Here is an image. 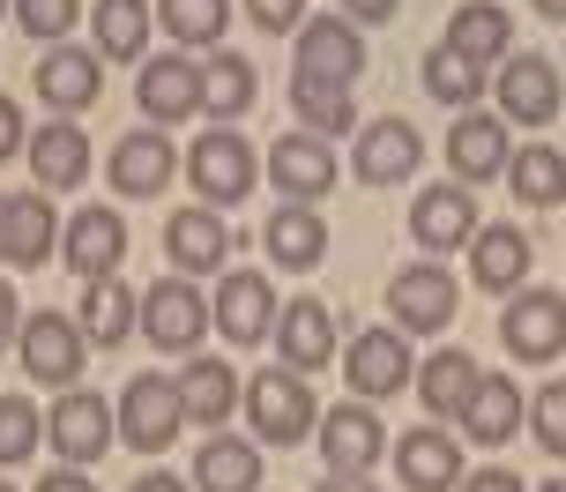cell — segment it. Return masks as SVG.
Returning a JSON list of instances; mask_svg holds the SVG:
<instances>
[{
  "label": "cell",
  "mask_w": 566,
  "mask_h": 492,
  "mask_svg": "<svg viewBox=\"0 0 566 492\" xmlns=\"http://www.w3.org/2000/svg\"><path fill=\"white\" fill-rule=\"evenodd\" d=\"M440 45H454L462 60L492 67V60L514 53V15L500 8V0H470V8H454V15H448V38H440Z\"/></svg>",
  "instance_id": "30"
},
{
  "label": "cell",
  "mask_w": 566,
  "mask_h": 492,
  "mask_svg": "<svg viewBox=\"0 0 566 492\" xmlns=\"http://www.w3.org/2000/svg\"><path fill=\"white\" fill-rule=\"evenodd\" d=\"M171 172H179V149H171L165 127H127V135L113 143V165H105L113 195H127V202H149V195H165Z\"/></svg>",
  "instance_id": "15"
},
{
  "label": "cell",
  "mask_w": 566,
  "mask_h": 492,
  "mask_svg": "<svg viewBox=\"0 0 566 492\" xmlns=\"http://www.w3.org/2000/svg\"><path fill=\"white\" fill-rule=\"evenodd\" d=\"M187 426V396H179V374H135L119 388V440L135 456H165Z\"/></svg>",
  "instance_id": "3"
},
{
  "label": "cell",
  "mask_w": 566,
  "mask_h": 492,
  "mask_svg": "<svg viewBox=\"0 0 566 492\" xmlns=\"http://www.w3.org/2000/svg\"><path fill=\"white\" fill-rule=\"evenodd\" d=\"M247 418H254L261 448H298L306 433H321L313 388H306V374H291V366H261V374L247 380Z\"/></svg>",
  "instance_id": "1"
},
{
  "label": "cell",
  "mask_w": 566,
  "mask_h": 492,
  "mask_svg": "<svg viewBox=\"0 0 566 492\" xmlns=\"http://www.w3.org/2000/svg\"><path fill=\"white\" fill-rule=\"evenodd\" d=\"M313 492H380L373 478H350V470H328V485H313Z\"/></svg>",
  "instance_id": "51"
},
{
  "label": "cell",
  "mask_w": 566,
  "mask_h": 492,
  "mask_svg": "<svg viewBox=\"0 0 566 492\" xmlns=\"http://www.w3.org/2000/svg\"><path fill=\"white\" fill-rule=\"evenodd\" d=\"M343 380L358 404H388L402 388H418V358H410V336L402 328H358L343 344Z\"/></svg>",
  "instance_id": "4"
},
{
  "label": "cell",
  "mask_w": 566,
  "mask_h": 492,
  "mask_svg": "<svg viewBox=\"0 0 566 492\" xmlns=\"http://www.w3.org/2000/svg\"><path fill=\"white\" fill-rule=\"evenodd\" d=\"M187 179H195V195L209 209L254 202V143H247L239 127H209V135H195V149H187Z\"/></svg>",
  "instance_id": "5"
},
{
  "label": "cell",
  "mask_w": 566,
  "mask_h": 492,
  "mask_svg": "<svg viewBox=\"0 0 566 492\" xmlns=\"http://www.w3.org/2000/svg\"><path fill=\"white\" fill-rule=\"evenodd\" d=\"M396 8H402V0H343L350 23H396Z\"/></svg>",
  "instance_id": "49"
},
{
  "label": "cell",
  "mask_w": 566,
  "mask_h": 492,
  "mask_svg": "<svg viewBox=\"0 0 566 492\" xmlns=\"http://www.w3.org/2000/svg\"><path fill=\"white\" fill-rule=\"evenodd\" d=\"M30 172H38V187L45 195H60V187H83L90 179V135L75 127V119H53V127H30Z\"/></svg>",
  "instance_id": "28"
},
{
  "label": "cell",
  "mask_w": 566,
  "mask_h": 492,
  "mask_svg": "<svg viewBox=\"0 0 566 492\" xmlns=\"http://www.w3.org/2000/svg\"><path fill=\"white\" fill-rule=\"evenodd\" d=\"M396 478L410 492H454L462 485V448H454V433L448 426H410V433L396 440Z\"/></svg>",
  "instance_id": "23"
},
{
  "label": "cell",
  "mask_w": 566,
  "mask_h": 492,
  "mask_svg": "<svg viewBox=\"0 0 566 492\" xmlns=\"http://www.w3.org/2000/svg\"><path fill=\"white\" fill-rule=\"evenodd\" d=\"M135 105L149 127H179L201 113V67L187 53H149L135 67Z\"/></svg>",
  "instance_id": "14"
},
{
  "label": "cell",
  "mask_w": 566,
  "mask_h": 492,
  "mask_svg": "<svg viewBox=\"0 0 566 492\" xmlns=\"http://www.w3.org/2000/svg\"><path fill=\"white\" fill-rule=\"evenodd\" d=\"M231 247L239 239L224 232V209H209V202H195V209H171L165 217V254H171V276H224L231 269Z\"/></svg>",
  "instance_id": "10"
},
{
  "label": "cell",
  "mask_w": 566,
  "mask_h": 492,
  "mask_svg": "<svg viewBox=\"0 0 566 492\" xmlns=\"http://www.w3.org/2000/svg\"><path fill=\"white\" fill-rule=\"evenodd\" d=\"M492 97H500V119H507V127H552L566 90H559V67H552L544 53H507Z\"/></svg>",
  "instance_id": "13"
},
{
  "label": "cell",
  "mask_w": 566,
  "mask_h": 492,
  "mask_svg": "<svg viewBox=\"0 0 566 492\" xmlns=\"http://www.w3.org/2000/svg\"><path fill=\"white\" fill-rule=\"evenodd\" d=\"M530 261H537V247H530L522 224H492V232L470 239V284L492 291V299H514L530 284Z\"/></svg>",
  "instance_id": "24"
},
{
  "label": "cell",
  "mask_w": 566,
  "mask_h": 492,
  "mask_svg": "<svg viewBox=\"0 0 566 492\" xmlns=\"http://www.w3.org/2000/svg\"><path fill=\"white\" fill-rule=\"evenodd\" d=\"M127 217H119L113 202H90L67 217V232H60V261L75 269V284H105V276H119V261H127Z\"/></svg>",
  "instance_id": "7"
},
{
  "label": "cell",
  "mask_w": 566,
  "mask_h": 492,
  "mask_svg": "<svg viewBox=\"0 0 566 492\" xmlns=\"http://www.w3.org/2000/svg\"><path fill=\"white\" fill-rule=\"evenodd\" d=\"M75 321H83V336L97 350H119L127 336L142 328V299L119 276H105V284H83V306H75Z\"/></svg>",
  "instance_id": "32"
},
{
  "label": "cell",
  "mask_w": 566,
  "mask_h": 492,
  "mask_svg": "<svg viewBox=\"0 0 566 492\" xmlns=\"http://www.w3.org/2000/svg\"><path fill=\"white\" fill-rule=\"evenodd\" d=\"M0 15H15V0H0Z\"/></svg>",
  "instance_id": "54"
},
{
  "label": "cell",
  "mask_w": 566,
  "mask_h": 492,
  "mask_svg": "<svg viewBox=\"0 0 566 492\" xmlns=\"http://www.w3.org/2000/svg\"><path fill=\"white\" fill-rule=\"evenodd\" d=\"M424 165V135L410 127V119H373V127H358V149H350V172L366 179V187H402V179Z\"/></svg>",
  "instance_id": "17"
},
{
  "label": "cell",
  "mask_w": 566,
  "mask_h": 492,
  "mask_svg": "<svg viewBox=\"0 0 566 492\" xmlns=\"http://www.w3.org/2000/svg\"><path fill=\"white\" fill-rule=\"evenodd\" d=\"M83 321H67V314H30L23 321V336H15V358H23V374L30 380H45V388H75V374H83Z\"/></svg>",
  "instance_id": "12"
},
{
  "label": "cell",
  "mask_w": 566,
  "mask_h": 492,
  "mask_svg": "<svg viewBox=\"0 0 566 492\" xmlns=\"http://www.w3.org/2000/svg\"><path fill=\"white\" fill-rule=\"evenodd\" d=\"M127 492H195V478H171V470H149V478H135Z\"/></svg>",
  "instance_id": "50"
},
{
  "label": "cell",
  "mask_w": 566,
  "mask_h": 492,
  "mask_svg": "<svg viewBox=\"0 0 566 492\" xmlns=\"http://www.w3.org/2000/svg\"><path fill=\"white\" fill-rule=\"evenodd\" d=\"M38 492H97L83 478V463H60V470H45V478H38Z\"/></svg>",
  "instance_id": "47"
},
{
  "label": "cell",
  "mask_w": 566,
  "mask_h": 492,
  "mask_svg": "<svg viewBox=\"0 0 566 492\" xmlns=\"http://www.w3.org/2000/svg\"><path fill=\"white\" fill-rule=\"evenodd\" d=\"M448 165L462 187H492V179H507L514 165V135H507V119H492V113H470L448 127Z\"/></svg>",
  "instance_id": "16"
},
{
  "label": "cell",
  "mask_w": 566,
  "mask_h": 492,
  "mask_svg": "<svg viewBox=\"0 0 566 492\" xmlns=\"http://www.w3.org/2000/svg\"><path fill=\"white\" fill-rule=\"evenodd\" d=\"M507 187L530 209H559L566 202V157L552 143H522V149H514V165H507Z\"/></svg>",
  "instance_id": "38"
},
{
  "label": "cell",
  "mask_w": 566,
  "mask_h": 492,
  "mask_svg": "<svg viewBox=\"0 0 566 492\" xmlns=\"http://www.w3.org/2000/svg\"><path fill=\"white\" fill-rule=\"evenodd\" d=\"M530 8H537L544 23H566V0H530Z\"/></svg>",
  "instance_id": "52"
},
{
  "label": "cell",
  "mask_w": 566,
  "mask_h": 492,
  "mask_svg": "<svg viewBox=\"0 0 566 492\" xmlns=\"http://www.w3.org/2000/svg\"><path fill=\"white\" fill-rule=\"evenodd\" d=\"M343 350L336 336V306H321V299H291L276 314V358L291 366V374H306V366H328Z\"/></svg>",
  "instance_id": "25"
},
{
  "label": "cell",
  "mask_w": 566,
  "mask_h": 492,
  "mask_svg": "<svg viewBox=\"0 0 566 492\" xmlns=\"http://www.w3.org/2000/svg\"><path fill=\"white\" fill-rule=\"evenodd\" d=\"M336 149H328V135H313V127H298V135H283V143H269V187H276L283 202H321V195H336Z\"/></svg>",
  "instance_id": "9"
},
{
  "label": "cell",
  "mask_w": 566,
  "mask_h": 492,
  "mask_svg": "<svg viewBox=\"0 0 566 492\" xmlns=\"http://www.w3.org/2000/svg\"><path fill=\"white\" fill-rule=\"evenodd\" d=\"M60 209L45 187H30V195H8V247H0V261H15V269H45V261L60 254Z\"/></svg>",
  "instance_id": "26"
},
{
  "label": "cell",
  "mask_w": 566,
  "mask_h": 492,
  "mask_svg": "<svg viewBox=\"0 0 566 492\" xmlns=\"http://www.w3.org/2000/svg\"><path fill=\"white\" fill-rule=\"evenodd\" d=\"M75 15H83V0H15V30L38 45H60L75 30Z\"/></svg>",
  "instance_id": "42"
},
{
  "label": "cell",
  "mask_w": 566,
  "mask_h": 492,
  "mask_svg": "<svg viewBox=\"0 0 566 492\" xmlns=\"http://www.w3.org/2000/svg\"><path fill=\"white\" fill-rule=\"evenodd\" d=\"M454 492H530V485H522L514 470H478V478H462Z\"/></svg>",
  "instance_id": "48"
},
{
  "label": "cell",
  "mask_w": 566,
  "mask_h": 492,
  "mask_svg": "<svg viewBox=\"0 0 566 492\" xmlns=\"http://www.w3.org/2000/svg\"><path fill=\"white\" fill-rule=\"evenodd\" d=\"M388 314H396L402 336H440L454 314H462V284H454L448 261H410V269H396L388 276Z\"/></svg>",
  "instance_id": "2"
},
{
  "label": "cell",
  "mask_w": 566,
  "mask_h": 492,
  "mask_svg": "<svg viewBox=\"0 0 566 492\" xmlns=\"http://www.w3.org/2000/svg\"><path fill=\"white\" fill-rule=\"evenodd\" d=\"M298 75H313V83H358L366 75V38H358V23L350 15H313L306 30H298Z\"/></svg>",
  "instance_id": "18"
},
{
  "label": "cell",
  "mask_w": 566,
  "mask_h": 492,
  "mask_svg": "<svg viewBox=\"0 0 566 492\" xmlns=\"http://www.w3.org/2000/svg\"><path fill=\"white\" fill-rule=\"evenodd\" d=\"M45 440L60 448V463H83L90 470L119 440V410L105 404V396H90V388H60L53 418H45Z\"/></svg>",
  "instance_id": "11"
},
{
  "label": "cell",
  "mask_w": 566,
  "mask_h": 492,
  "mask_svg": "<svg viewBox=\"0 0 566 492\" xmlns=\"http://www.w3.org/2000/svg\"><path fill=\"white\" fill-rule=\"evenodd\" d=\"M157 23L179 38V45H195V53H217L231 30V0H157Z\"/></svg>",
  "instance_id": "40"
},
{
  "label": "cell",
  "mask_w": 566,
  "mask_h": 492,
  "mask_svg": "<svg viewBox=\"0 0 566 492\" xmlns=\"http://www.w3.org/2000/svg\"><path fill=\"white\" fill-rule=\"evenodd\" d=\"M105 53H83V45H45V60H38V97L53 105L60 119L90 113L97 97H105V67H97Z\"/></svg>",
  "instance_id": "21"
},
{
  "label": "cell",
  "mask_w": 566,
  "mask_h": 492,
  "mask_svg": "<svg viewBox=\"0 0 566 492\" xmlns=\"http://www.w3.org/2000/svg\"><path fill=\"white\" fill-rule=\"evenodd\" d=\"M247 15H254V30L283 38V30H298V15H306V0H247Z\"/></svg>",
  "instance_id": "44"
},
{
  "label": "cell",
  "mask_w": 566,
  "mask_h": 492,
  "mask_svg": "<svg viewBox=\"0 0 566 492\" xmlns=\"http://www.w3.org/2000/svg\"><path fill=\"white\" fill-rule=\"evenodd\" d=\"M537 492H566V485H537Z\"/></svg>",
  "instance_id": "55"
},
{
  "label": "cell",
  "mask_w": 566,
  "mask_h": 492,
  "mask_svg": "<svg viewBox=\"0 0 566 492\" xmlns=\"http://www.w3.org/2000/svg\"><path fill=\"white\" fill-rule=\"evenodd\" d=\"M261 97V75H254V60H239V53H217L201 60V113L209 119H239L247 105Z\"/></svg>",
  "instance_id": "34"
},
{
  "label": "cell",
  "mask_w": 566,
  "mask_h": 492,
  "mask_svg": "<svg viewBox=\"0 0 566 492\" xmlns=\"http://www.w3.org/2000/svg\"><path fill=\"white\" fill-rule=\"evenodd\" d=\"M209 306H217V328H224L231 344H261V336H276V314H283L261 269H224Z\"/></svg>",
  "instance_id": "19"
},
{
  "label": "cell",
  "mask_w": 566,
  "mask_h": 492,
  "mask_svg": "<svg viewBox=\"0 0 566 492\" xmlns=\"http://www.w3.org/2000/svg\"><path fill=\"white\" fill-rule=\"evenodd\" d=\"M484 366L470 358V350H432L418 366V396H424V418H462V404L478 396Z\"/></svg>",
  "instance_id": "33"
},
{
  "label": "cell",
  "mask_w": 566,
  "mask_h": 492,
  "mask_svg": "<svg viewBox=\"0 0 566 492\" xmlns=\"http://www.w3.org/2000/svg\"><path fill=\"white\" fill-rule=\"evenodd\" d=\"M530 433H537L544 456H566V380H544L530 396Z\"/></svg>",
  "instance_id": "43"
},
{
  "label": "cell",
  "mask_w": 566,
  "mask_h": 492,
  "mask_svg": "<svg viewBox=\"0 0 566 492\" xmlns=\"http://www.w3.org/2000/svg\"><path fill=\"white\" fill-rule=\"evenodd\" d=\"M217 328V306L201 299V284L195 276H157V284L142 291V336L157 350H201V336Z\"/></svg>",
  "instance_id": "6"
},
{
  "label": "cell",
  "mask_w": 566,
  "mask_h": 492,
  "mask_svg": "<svg viewBox=\"0 0 566 492\" xmlns=\"http://www.w3.org/2000/svg\"><path fill=\"white\" fill-rule=\"evenodd\" d=\"M15 149H30V119H23L15 97H0V165H8Z\"/></svg>",
  "instance_id": "45"
},
{
  "label": "cell",
  "mask_w": 566,
  "mask_h": 492,
  "mask_svg": "<svg viewBox=\"0 0 566 492\" xmlns=\"http://www.w3.org/2000/svg\"><path fill=\"white\" fill-rule=\"evenodd\" d=\"M0 492H15V485H0Z\"/></svg>",
  "instance_id": "56"
},
{
  "label": "cell",
  "mask_w": 566,
  "mask_h": 492,
  "mask_svg": "<svg viewBox=\"0 0 566 492\" xmlns=\"http://www.w3.org/2000/svg\"><path fill=\"white\" fill-rule=\"evenodd\" d=\"M522 418H530V396H522L507 374H484L478 396L462 404V418H454V426L478 440V448H507V440L522 433Z\"/></svg>",
  "instance_id": "27"
},
{
  "label": "cell",
  "mask_w": 566,
  "mask_h": 492,
  "mask_svg": "<svg viewBox=\"0 0 566 492\" xmlns=\"http://www.w3.org/2000/svg\"><path fill=\"white\" fill-rule=\"evenodd\" d=\"M38 440H45V418L23 396H0V463H30Z\"/></svg>",
  "instance_id": "41"
},
{
  "label": "cell",
  "mask_w": 566,
  "mask_h": 492,
  "mask_svg": "<svg viewBox=\"0 0 566 492\" xmlns=\"http://www.w3.org/2000/svg\"><path fill=\"white\" fill-rule=\"evenodd\" d=\"M261 485V448L254 440H201V456H195V492H254Z\"/></svg>",
  "instance_id": "36"
},
{
  "label": "cell",
  "mask_w": 566,
  "mask_h": 492,
  "mask_svg": "<svg viewBox=\"0 0 566 492\" xmlns=\"http://www.w3.org/2000/svg\"><path fill=\"white\" fill-rule=\"evenodd\" d=\"M179 396H187V426H224L231 410L247 404L239 374L224 358H209V350H195V366H179Z\"/></svg>",
  "instance_id": "29"
},
{
  "label": "cell",
  "mask_w": 566,
  "mask_h": 492,
  "mask_svg": "<svg viewBox=\"0 0 566 492\" xmlns=\"http://www.w3.org/2000/svg\"><path fill=\"white\" fill-rule=\"evenodd\" d=\"M321 456H328V470L373 478V463L388 456V433H380L373 404H336V410H321Z\"/></svg>",
  "instance_id": "22"
},
{
  "label": "cell",
  "mask_w": 566,
  "mask_h": 492,
  "mask_svg": "<svg viewBox=\"0 0 566 492\" xmlns=\"http://www.w3.org/2000/svg\"><path fill=\"white\" fill-rule=\"evenodd\" d=\"M291 113H298V127H313V135H358L366 119H358V97L343 83H313V75H291Z\"/></svg>",
  "instance_id": "35"
},
{
  "label": "cell",
  "mask_w": 566,
  "mask_h": 492,
  "mask_svg": "<svg viewBox=\"0 0 566 492\" xmlns=\"http://www.w3.org/2000/svg\"><path fill=\"white\" fill-rule=\"evenodd\" d=\"M410 239H418L432 261L454 254V247H470V239H478V195H470V187H424L418 202H410Z\"/></svg>",
  "instance_id": "20"
},
{
  "label": "cell",
  "mask_w": 566,
  "mask_h": 492,
  "mask_svg": "<svg viewBox=\"0 0 566 492\" xmlns=\"http://www.w3.org/2000/svg\"><path fill=\"white\" fill-rule=\"evenodd\" d=\"M261 247H269L276 269H298V276H306V269H321V254H328V224H321L306 202H283L276 217L261 224Z\"/></svg>",
  "instance_id": "31"
},
{
  "label": "cell",
  "mask_w": 566,
  "mask_h": 492,
  "mask_svg": "<svg viewBox=\"0 0 566 492\" xmlns=\"http://www.w3.org/2000/svg\"><path fill=\"white\" fill-rule=\"evenodd\" d=\"M0 247H8V195H0Z\"/></svg>",
  "instance_id": "53"
},
{
  "label": "cell",
  "mask_w": 566,
  "mask_h": 492,
  "mask_svg": "<svg viewBox=\"0 0 566 492\" xmlns=\"http://www.w3.org/2000/svg\"><path fill=\"white\" fill-rule=\"evenodd\" d=\"M23 321H30V314H15V284L0 276V350H8L15 336H23Z\"/></svg>",
  "instance_id": "46"
},
{
  "label": "cell",
  "mask_w": 566,
  "mask_h": 492,
  "mask_svg": "<svg viewBox=\"0 0 566 492\" xmlns=\"http://www.w3.org/2000/svg\"><path fill=\"white\" fill-rule=\"evenodd\" d=\"M90 23H97V53L105 60H135L142 67V53H149V0H97L90 8Z\"/></svg>",
  "instance_id": "37"
},
{
  "label": "cell",
  "mask_w": 566,
  "mask_h": 492,
  "mask_svg": "<svg viewBox=\"0 0 566 492\" xmlns=\"http://www.w3.org/2000/svg\"><path fill=\"white\" fill-rule=\"evenodd\" d=\"M500 344L522 358V366H552L566 350V291H514L507 314H500Z\"/></svg>",
  "instance_id": "8"
},
{
  "label": "cell",
  "mask_w": 566,
  "mask_h": 492,
  "mask_svg": "<svg viewBox=\"0 0 566 492\" xmlns=\"http://www.w3.org/2000/svg\"><path fill=\"white\" fill-rule=\"evenodd\" d=\"M484 83H492V67L462 60L454 45H432V53H424V90H432V105H454V113H470V105L484 97Z\"/></svg>",
  "instance_id": "39"
}]
</instances>
